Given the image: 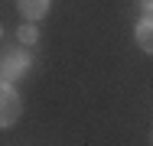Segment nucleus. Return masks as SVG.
<instances>
[{
  "label": "nucleus",
  "instance_id": "nucleus-5",
  "mask_svg": "<svg viewBox=\"0 0 153 146\" xmlns=\"http://www.w3.org/2000/svg\"><path fill=\"white\" fill-rule=\"evenodd\" d=\"M16 42L26 46V49L36 46V42H39V23H26V20H23V23L16 26Z\"/></svg>",
  "mask_w": 153,
  "mask_h": 146
},
{
  "label": "nucleus",
  "instance_id": "nucleus-3",
  "mask_svg": "<svg viewBox=\"0 0 153 146\" xmlns=\"http://www.w3.org/2000/svg\"><path fill=\"white\" fill-rule=\"evenodd\" d=\"M52 10V0H16V13L26 20V23H39L46 20Z\"/></svg>",
  "mask_w": 153,
  "mask_h": 146
},
{
  "label": "nucleus",
  "instance_id": "nucleus-6",
  "mask_svg": "<svg viewBox=\"0 0 153 146\" xmlns=\"http://www.w3.org/2000/svg\"><path fill=\"white\" fill-rule=\"evenodd\" d=\"M137 7H140L143 13H153V0H137Z\"/></svg>",
  "mask_w": 153,
  "mask_h": 146
},
{
  "label": "nucleus",
  "instance_id": "nucleus-2",
  "mask_svg": "<svg viewBox=\"0 0 153 146\" xmlns=\"http://www.w3.org/2000/svg\"><path fill=\"white\" fill-rule=\"evenodd\" d=\"M23 94L16 91L13 85H0V127L10 130L20 117H23Z\"/></svg>",
  "mask_w": 153,
  "mask_h": 146
},
{
  "label": "nucleus",
  "instance_id": "nucleus-4",
  "mask_svg": "<svg viewBox=\"0 0 153 146\" xmlns=\"http://www.w3.org/2000/svg\"><path fill=\"white\" fill-rule=\"evenodd\" d=\"M134 42L140 52L153 55V13H143L137 23H134Z\"/></svg>",
  "mask_w": 153,
  "mask_h": 146
},
{
  "label": "nucleus",
  "instance_id": "nucleus-1",
  "mask_svg": "<svg viewBox=\"0 0 153 146\" xmlns=\"http://www.w3.org/2000/svg\"><path fill=\"white\" fill-rule=\"evenodd\" d=\"M33 68V52L26 46H7L3 49V58H0V81L3 85H16L20 78H26Z\"/></svg>",
  "mask_w": 153,
  "mask_h": 146
}]
</instances>
